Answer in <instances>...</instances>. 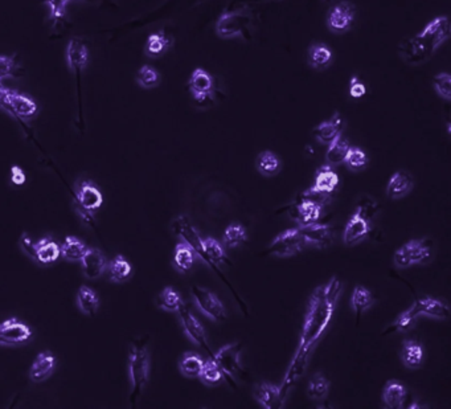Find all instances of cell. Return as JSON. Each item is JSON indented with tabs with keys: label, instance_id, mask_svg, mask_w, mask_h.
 <instances>
[{
	"label": "cell",
	"instance_id": "obj_1",
	"mask_svg": "<svg viewBox=\"0 0 451 409\" xmlns=\"http://www.w3.org/2000/svg\"><path fill=\"white\" fill-rule=\"evenodd\" d=\"M343 292V282L338 277H332L326 285H320L313 293L307 313L303 323L301 340L294 355V359L286 372L284 380L281 386L283 400L291 387L304 372L308 358L318 344V342L327 330L328 325L335 314L339 298Z\"/></svg>",
	"mask_w": 451,
	"mask_h": 409
},
{
	"label": "cell",
	"instance_id": "obj_2",
	"mask_svg": "<svg viewBox=\"0 0 451 409\" xmlns=\"http://www.w3.org/2000/svg\"><path fill=\"white\" fill-rule=\"evenodd\" d=\"M450 21L448 16L435 18L418 35L401 44L400 56L409 65H421L450 38Z\"/></svg>",
	"mask_w": 451,
	"mask_h": 409
},
{
	"label": "cell",
	"instance_id": "obj_3",
	"mask_svg": "<svg viewBox=\"0 0 451 409\" xmlns=\"http://www.w3.org/2000/svg\"><path fill=\"white\" fill-rule=\"evenodd\" d=\"M172 231L175 232V235H176L178 237L182 239V242L188 245L189 248L193 250L195 256H197L200 260L204 261L208 266H209L210 269H213V270L219 274V277L226 282V285H228V288L233 292L234 297H236V299L241 303V306H243V309H244V312L246 313V305L243 302L241 297L237 294V292L233 289L232 283L226 279V276H224L223 272L219 269V266L215 265L212 261L208 259L207 253H206V250H204V242H203V239H202V236L199 235L197 229H196V228L192 225V223L189 222L188 218H187V216H180V218H178V219L173 222V224H172Z\"/></svg>",
	"mask_w": 451,
	"mask_h": 409
},
{
	"label": "cell",
	"instance_id": "obj_4",
	"mask_svg": "<svg viewBox=\"0 0 451 409\" xmlns=\"http://www.w3.org/2000/svg\"><path fill=\"white\" fill-rule=\"evenodd\" d=\"M150 376V353L143 343H136L129 355V379L132 384L130 401L132 406L146 388Z\"/></svg>",
	"mask_w": 451,
	"mask_h": 409
},
{
	"label": "cell",
	"instance_id": "obj_5",
	"mask_svg": "<svg viewBox=\"0 0 451 409\" xmlns=\"http://www.w3.org/2000/svg\"><path fill=\"white\" fill-rule=\"evenodd\" d=\"M243 351V343L241 342H234L230 344H226L221 350L212 355V359L216 362V364L220 367V370L224 375V379L228 380V383L233 384V377L243 376L244 375V369L241 366L240 355Z\"/></svg>",
	"mask_w": 451,
	"mask_h": 409
},
{
	"label": "cell",
	"instance_id": "obj_6",
	"mask_svg": "<svg viewBox=\"0 0 451 409\" xmlns=\"http://www.w3.org/2000/svg\"><path fill=\"white\" fill-rule=\"evenodd\" d=\"M432 259V249L430 245L424 240H411L404 244L398 250H395V268L406 269L409 266L426 264Z\"/></svg>",
	"mask_w": 451,
	"mask_h": 409
},
{
	"label": "cell",
	"instance_id": "obj_7",
	"mask_svg": "<svg viewBox=\"0 0 451 409\" xmlns=\"http://www.w3.org/2000/svg\"><path fill=\"white\" fill-rule=\"evenodd\" d=\"M310 246L307 240L301 232L294 228V229H287L282 233H280L274 242L270 244L269 253L276 256V257H291L298 255L304 248Z\"/></svg>",
	"mask_w": 451,
	"mask_h": 409
},
{
	"label": "cell",
	"instance_id": "obj_8",
	"mask_svg": "<svg viewBox=\"0 0 451 409\" xmlns=\"http://www.w3.org/2000/svg\"><path fill=\"white\" fill-rule=\"evenodd\" d=\"M252 23V15L247 11L224 12L216 21V35L220 38H234L241 36Z\"/></svg>",
	"mask_w": 451,
	"mask_h": 409
},
{
	"label": "cell",
	"instance_id": "obj_9",
	"mask_svg": "<svg viewBox=\"0 0 451 409\" xmlns=\"http://www.w3.org/2000/svg\"><path fill=\"white\" fill-rule=\"evenodd\" d=\"M192 297L197 306V309L208 316L210 320L215 322H224L226 319V309L221 301L216 297L212 292L204 288L193 286L192 288Z\"/></svg>",
	"mask_w": 451,
	"mask_h": 409
},
{
	"label": "cell",
	"instance_id": "obj_10",
	"mask_svg": "<svg viewBox=\"0 0 451 409\" xmlns=\"http://www.w3.org/2000/svg\"><path fill=\"white\" fill-rule=\"evenodd\" d=\"M178 313H179V318H180V322H182V326H183L186 335L195 344H197L199 347L206 350L212 358L213 353L210 351V347L208 344L207 335L204 331V327L199 322V319L192 314V312L184 305V302L180 305Z\"/></svg>",
	"mask_w": 451,
	"mask_h": 409
},
{
	"label": "cell",
	"instance_id": "obj_11",
	"mask_svg": "<svg viewBox=\"0 0 451 409\" xmlns=\"http://www.w3.org/2000/svg\"><path fill=\"white\" fill-rule=\"evenodd\" d=\"M0 98L3 104L10 106L15 114H18L23 118H31L38 113V105L36 102L27 97L25 94L19 93L12 89L0 88Z\"/></svg>",
	"mask_w": 451,
	"mask_h": 409
},
{
	"label": "cell",
	"instance_id": "obj_12",
	"mask_svg": "<svg viewBox=\"0 0 451 409\" xmlns=\"http://www.w3.org/2000/svg\"><path fill=\"white\" fill-rule=\"evenodd\" d=\"M355 19L354 5L348 1L339 3L332 7L327 15V27L334 34L347 32Z\"/></svg>",
	"mask_w": 451,
	"mask_h": 409
},
{
	"label": "cell",
	"instance_id": "obj_13",
	"mask_svg": "<svg viewBox=\"0 0 451 409\" xmlns=\"http://www.w3.org/2000/svg\"><path fill=\"white\" fill-rule=\"evenodd\" d=\"M371 232V225H369V216L358 207L356 213L350 219V222L345 225L344 233H343V240L352 246L356 245L360 242H363Z\"/></svg>",
	"mask_w": 451,
	"mask_h": 409
},
{
	"label": "cell",
	"instance_id": "obj_14",
	"mask_svg": "<svg viewBox=\"0 0 451 409\" xmlns=\"http://www.w3.org/2000/svg\"><path fill=\"white\" fill-rule=\"evenodd\" d=\"M189 92L197 102H206L213 95L215 80L206 69L197 68L192 72L188 81Z\"/></svg>",
	"mask_w": 451,
	"mask_h": 409
},
{
	"label": "cell",
	"instance_id": "obj_15",
	"mask_svg": "<svg viewBox=\"0 0 451 409\" xmlns=\"http://www.w3.org/2000/svg\"><path fill=\"white\" fill-rule=\"evenodd\" d=\"M409 310L417 318L425 316L435 319H448L450 316L449 306L445 302L435 298L426 297L417 299Z\"/></svg>",
	"mask_w": 451,
	"mask_h": 409
},
{
	"label": "cell",
	"instance_id": "obj_16",
	"mask_svg": "<svg viewBox=\"0 0 451 409\" xmlns=\"http://www.w3.org/2000/svg\"><path fill=\"white\" fill-rule=\"evenodd\" d=\"M297 229L304 236L308 245H314L317 248H326L334 242V232L330 225L314 223L308 225H300Z\"/></svg>",
	"mask_w": 451,
	"mask_h": 409
},
{
	"label": "cell",
	"instance_id": "obj_17",
	"mask_svg": "<svg viewBox=\"0 0 451 409\" xmlns=\"http://www.w3.org/2000/svg\"><path fill=\"white\" fill-rule=\"evenodd\" d=\"M80 262L84 276L89 279H99L108 269V261L97 248H88Z\"/></svg>",
	"mask_w": 451,
	"mask_h": 409
},
{
	"label": "cell",
	"instance_id": "obj_18",
	"mask_svg": "<svg viewBox=\"0 0 451 409\" xmlns=\"http://www.w3.org/2000/svg\"><path fill=\"white\" fill-rule=\"evenodd\" d=\"M253 396L257 403L265 409H278L283 407L281 387L271 383L257 384L253 390Z\"/></svg>",
	"mask_w": 451,
	"mask_h": 409
},
{
	"label": "cell",
	"instance_id": "obj_19",
	"mask_svg": "<svg viewBox=\"0 0 451 409\" xmlns=\"http://www.w3.org/2000/svg\"><path fill=\"white\" fill-rule=\"evenodd\" d=\"M66 64L75 73L84 71L89 62V49L80 38H71L66 45Z\"/></svg>",
	"mask_w": 451,
	"mask_h": 409
},
{
	"label": "cell",
	"instance_id": "obj_20",
	"mask_svg": "<svg viewBox=\"0 0 451 409\" xmlns=\"http://www.w3.org/2000/svg\"><path fill=\"white\" fill-rule=\"evenodd\" d=\"M343 129H344V121L340 117V114L337 113L330 121H326L320 124L319 126H317L313 134L320 143L330 145L341 135Z\"/></svg>",
	"mask_w": 451,
	"mask_h": 409
},
{
	"label": "cell",
	"instance_id": "obj_21",
	"mask_svg": "<svg viewBox=\"0 0 451 409\" xmlns=\"http://www.w3.org/2000/svg\"><path fill=\"white\" fill-rule=\"evenodd\" d=\"M77 200L84 211L93 212L103 203V196L90 182H82L77 188Z\"/></svg>",
	"mask_w": 451,
	"mask_h": 409
},
{
	"label": "cell",
	"instance_id": "obj_22",
	"mask_svg": "<svg viewBox=\"0 0 451 409\" xmlns=\"http://www.w3.org/2000/svg\"><path fill=\"white\" fill-rule=\"evenodd\" d=\"M413 186L412 175H409L406 171H397L388 182L387 195L391 199L397 200V199H401V198H405L406 195H409L413 189Z\"/></svg>",
	"mask_w": 451,
	"mask_h": 409
},
{
	"label": "cell",
	"instance_id": "obj_23",
	"mask_svg": "<svg viewBox=\"0 0 451 409\" xmlns=\"http://www.w3.org/2000/svg\"><path fill=\"white\" fill-rule=\"evenodd\" d=\"M60 256H61L60 246L51 237H44L38 242H35L32 246L31 257L38 264H44V265L52 264L57 261Z\"/></svg>",
	"mask_w": 451,
	"mask_h": 409
},
{
	"label": "cell",
	"instance_id": "obj_24",
	"mask_svg": "<svg viewBox=\"0 0 451 409\" xmlns=\"http://www.w3.org/2000/svg\"><path fill=\"white\" fill-rule=\"evenodd\" d=\"M56 367V358L51 353H38L34 364L29 369V379L35 383L47 380Z\"/></svg>",
	"mask_w": 451,
	"mask_h": 409
},
{
	"label": "cell",
	"instance_id": "obj_25",
	"mask_svg": "<svg viewBox=\"0 0 451 409\" xmlns=\"http://www.w3.org/2000/svg\"><path fill=\"white\" fill-rule=\"evenodd\" d=\"M321 208L319 204L302 199L301 202L297 205L294 220L300 225H308V224L318 223L320 216H321Z\"/></svg>",
	"mask_w": 451,
	"mask_h": 409
},
{
	"label": "cell",
	"instance_id": "obj_26",
	"mask_svg": "<svg viewBox=\"0 0 451 409\" xmlns=\"http://www.w3.org/2000/svg\"><path fill=\"white\" fill-rule=\"evenodd\" d=\"M406 396L408 392L404 384L397 380H391L382 392V401L388 408H401L406 400Z\"/></svg>",
	"mask_w": 451,
	"mask_h": 409
},
{
	"label": "cell",
	"instance_id": "obj_27",
	"mask_svg": "<svg viewBox=\"0 0 451 409\" xmlns=\"http://www.w3.org/2000/svg\"><path fill=\"white\" fill-rule=\"evenodd\" d=\"M401 359L406 369H419L424 362V347L414 340H406L401 350Z\"/></svg>",
	"mask_w": 451,
	"mask_h": 409
},
{
	"label": "cell",
	"instance_id": "obj_28",
	"mask_svg": "<svg viewBox=\"0 0 451 409\" xmlns=\"http://www.w3.org/2000/svg\"><path fill=\"white\" fill-rule=\"evenodd\" d=\"M307 57H308V64L314 69L321 71V69H326L331 64V61L334 58V54L326 44L317 43L308 48Z\"/></svg>",
	"mask_w": 451,
	"mask_h": 409
},
{
	"label": "cell",
	"instance_id": "obj_29",
	"mask_svg": "<svg viewBox=\"0 0 451 409\" xmlns=\"http://www.w3.org/2000/svg\"><path fill=\"white\" fill-rule=\"evenodd\" d=\"M171 45H172V40L163 31H160L149 36L145 47V54L146 56L151 58H158L163 56L171 48Z\"/></svg>",
	"mask_w": 451,
	"mask_h": 409
},
{
	"label": "cell",
	"instance_id": "obj_30",
	"mask_svg": "<svg viewBox=\"0 0 451 409\" xmlns=\"http://www.w3.org/2000/svg\"><path fill=\"white\" fill-rule=\"evenodd\" d=\"M106 270L109 272L110 281L115 282V283L126 282L127 279L132 277V264L126 260L122 255H118L117 257H114L113 260L108 264Z\"/></svg>",
	"mask_w": 451,
	"mask_h": 409
},
{
	"label": "cell",
	"instance_id": "obj_31",
	"mask_svg": "<svg viewBox=\"0 0 451 409\" xmlns=\"http://www.w3.org/2000/svg\"><path fill=\"white\" fill-rule=\"evenodd\" d=\"M77 306L86 316H95L99 307V298L93 289L81 286L77 293Z\"/></svg>",
	"mask_w": 451,
	"mask_h": 409
},
{
	"label": "cell",
	"instance_id": "obj_32",
	"mask_svg": "<svg viewBox=\"0 0 451 409\" xmlns=\"http://www.w3.org/2000/svg\"><path fill=\"white\" fill-rule=\"evenodd\" d=\"M374 303H375V298L368 289H365L361 285L355 288L351 298V306L356 314L357 319H360V316H363L367 310H369Z\"/></svg>",
	"mask_w": 451,
	"mask_h": 409
},
{
	"label": "cell",
	"instance_id": "obj_33",
	"mask_svg": "<svg viewBox=\"0 0 451 409\" xmlns=\"http://www.w3.org/2000/svg\"><path fill=\"white\" fill-rule=\"evenodd\" d=\"M195 262V253L187 244L179 242L173 252V266L180 273H187Z\"/></svg>",
	"mask_w": 451,
	"mask_h": 409
},
{
	"label": "cell",
	"instance_id": "obj_34",
	"mask_svg": "<svg viewBox=\"0 0 451 409\" xmlns=\"http://www.w3.org/2000/svg\"><path fill=\"white\" fill-rule=\"evenodd\" d=\"M338 174L335 171H332L330 166H323L318 171L317 180H315V185H314L313 188L315 191H319V192H323V194H330L331 195L335 191V188L338 187Z\"/></svg>",
	"mask_w": 451,
	"mask_h": 409
},
{
	"label": "cell",
	"instance_id": "obj_35",
	"mask_svg": "<svg viewBox=\"0 0 451 409\" xmlns=\"http://www.w3.org/2000/svg\"><path fill=\"white\" fill-rule=\"evenodd\" d=\"M86 245L81 242L80 239H77L75 236H68L65 239V242L62 244V246L60 248L61 250V256L66 261H72V262H77L81 261L84 257L85 252H86Z\"/></svg>",
	"mask_w": 451,
	"mask_h": 409
},
{
	"label": "cell",
	"instance_id": "obj_36",
	"mask_svg": "<svg viewBox=\"0 0 451 409\" xmlns=\"http://www.w3.org/2000/svg\"><path fill=\"white\" fill-rule=\"evenodd\" d=\"M330 392V380L321 373V372H317L307 387V395L311 400H317V401H321L328 396Z\"/></svg>",
	"mask_w": 451,
	"mask_h": 409
},
{
	"label": "cell",
	"instance_id": "obj_37",
	"mask_svg": "<svg viewBox=\"0 0 451 409\" xmlns=\"http://www.w3.org/2000/svg\"><path fill=\"white\" fill-rule=\"evenodd\" d=\"M257 170L263 176H274L281 170V161L274 152L263 151L257 156Z\"/></svg>",
	"mask_w": 451,
	"mask_h": 409
},
{
	"label": "cell",
	"instance_id": "obj_38",
	"mask_svg": "<svg viewBox=\"0 0 451 409\" xmlns=\"http://www.w3.org/2000/svg\"><path fill=\"white\" fill-rule=\"evenodd\" d=\"M182 303H183V299L172 286L164 288L163 292L158 296V299H156L158 307L164 312H169V313H178Z\"/></svg>",
	"mask_w": 451,
	"mask_h": 409
},
{
	"label": "cell",
	"instance_id": "obj_39",
	"mask_svg": "<svg viewBox=\"0 0 451 409\" xmlns=\"http://www.w3.org/2000/svg\"><path fill=\"white\" fill-rule=\"evenodd\" d=\"M350 143L341 138V135L337 138L332 143L328 145V150L326 152V159L331 166H339L344 163L345 155L350 149Z\"/></svg>",
	"mask_w": 451,
	"mask_h": 409
},
{
	"label": "cell",
	"instance_id": "obj_40",
	"mask_svg": "<svg viewBox=\"0 0 451 409\" xmlns=\"http://www.w3.org/2000/svg\"><path fill=\"white\" fill-rule=\"evenodd\" d=\"M204 360L196 353H186L179 362V370L186 377H199Z\"/></svg>",
	"mask_w": 451,
	"mask_h": 409
},
{
	"label": "cell",
	"instance_id": "obj_41",
	"mask_svg": "<svg viewBox=\"0 0 451 409\" xmlns=\"http://www.w3.org/2000/svg\"><path fill=\"white\" fill-rule=\"evenodd\" d=\"M247 239L246 235V229L241 224H230L224 232V237H223V242L226 248L233 249L237 248L240 245H243Z\"/></svg>",
	"mask_w": 451,
	"mask_h": 409
},
{
	"label": "cell",
	"instance_id": "obj_42",
	"mask_svg": "<svg viewBox=\"0 0 451 409\" xmlns=\"http://www.w3.org/2000/svg\"><path fill=\"white\" fill-rule=\"evenodd\" d=\"M199 379L206 386H217L224 379V375L220 370V367L216 364V362L210 358L208 362H204L203 369L199 375Z\"/></svg>",
	"mask_w": 451,
	"mask_h": 409
},
{
	"label": "cell",
	"instance_id": "obj_43",
	"mask_svg": "<svg viewBox=\"0 0 451 409\" xmlns=\"http://www.w3.org/2000/svg\"><path fill=\"white\" fill-rule=\"evenodd\" d=\"M136 82L143 89H152L156 88L160 82L159 72L150 65H143L136 75Z\"/></svg>",
	"mask_w": 451,
	"mask_h": 409
},
{
	"label": "cell",
	"instance_id": "obj_44",
	"mask_svg": "<svg viewBox=\"0 0 451 409\" xmlns=\"http://www.w3.org/2000/svg\"><path fill=\"white\" fill-rule=\"evenodd\" d=\"M203 242H204V250L207 253L208 259L212 261L215 265H219L221 262H230L226 257L224 246L217 240L208 237V239H203Z\"/></svg>",
	"mask_w": 451,
	"mask_h": 409
},
{
	"label": "cell",
	"instance_id": "obj_45",
	"mask_svg": "<svg viewBox=\"0 0 451 409\" xmlns=\"http://www.w3.org/2000/svg\"><path fill=\"white\" fill-rule=\"evenodd\" d=\"M417 316H414L411 310L404 312L401 316L395 319V322L387 329V331L384 334H392V333H402V331H408L412 330L417 322Z\"/></svg>",
	"mask_w": 451,
	"mask_h": 409
},
{
	"label": "cell",
	"instance_id": "obj_46",
	"mask_svg": "<svg viewBox=\"0 0 451 409\" xmlns=\"http://www.w3.org/2000/svg\"><path fill=\"white\" fill-rule=\"evenodd\" d=\"M345 166L352 171H360L367 166L368 156L367 154L358 148H350L344 159Z\"/></svg>",
	"mask_w": 451,
	"mask_h": 409
},
{
	"label": "cell",
	"instance_id": "obj_47",
	"mask_svg": "<svg viewBox=\"0 0 451 409\" xmlns=\"http://www.w3.org/2000/svg\"><path fill=\"white\" fill-rule=\"evenodd\" d=\"M432 85H434V89L437 94L446 100V101H450L451 100V75L446 72L443 73H438V75L434 77L432 80Z\"/></svg>",
	"mask_w": 451,
	"mask_h": 409
},
{
	"label": "cell",
	"instance_id": "obj_48",
	"mask_svg": "<svg viewBox=\"0 0 451 409\" xmlns=\"http://www.w3.org/2000/svg\"><path fill=\"white\" fill-rule=\"evenodd\" d=\"M41 1L48 7L51 19L57 21L64 18L68 4L73 0H41Z\"/></svg>",
	"mask_w": 451,
	"mask_h": 409
},
{
	"label": "cell",
	"instance_id": "obj_49",
	"mask_svg": "<svg viewBox=\"0 0 451 409\" xmlns=\"http://www.w3.org/2000/svg\"><path fill=\"white\" fill-rule=\"evenodd\" d=\"M302 199H307V200H311V202L319 204L320 207H324L331 202V195L315 191L314 188H310L302 194Z\"/></svg>",
	"mask_w": 451,
	"mask_h": 409
},
{
	"label": "cell",
	"instance_id": "obj_50",
	"mask_svg": "<svg viewBox=\"0 0 451 409\" xmlns=\"http://www.w3.org/2000/svg\"><path fill=\"white\" fill-rule=\"evenodd\" d=\"M15 69V58L12 56L0 55V82L5 78L12 77Z\"/></svg>",
	"mask_w": 451,
	"mask_h": 409
},
{
	"label": "cell",
	"instance_id": "obj_51",
	"mask_svg": "<svg viewBox=\"0 0 451 409\" xmlns=\"http://www.w3.org/2000/svg\"><path fill=\"white\" fill-rule=\"evenodd\" d=\"M367 94V86L360 81L357 75H352L350 81V95L352 98H361Z\"/></svg>",
	"mask_w": 451,
	"mask_h": 409
},
{
	"label": "cell",
	"instance_id": "obj_52",
	"mask_svg": "<svg viewBox=\"0 0 451 409\" xmlns=\"http://www.w3.org/2000/svg\"><path fill=\"white\" fill-rule=\"evenodd\" d=\"M11 179L12 183H15L16 186H21L25 183V174L19 166H14L11 168Z\"/></svg>",
	"mask_w": 451,
	"mask_h": 409
}]
</instances>
